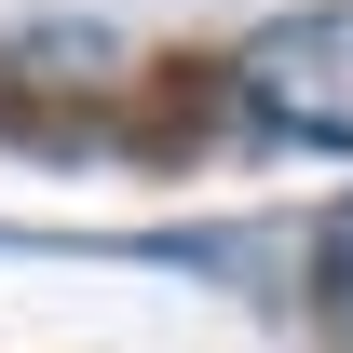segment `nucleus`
<instances>
[{
    "instance_id": "obj_2",
    "label": "nucleus",
    "mask_w": 353,
    "mask_h": 353,
    "mask_svg": "<svg viewBox=\"0 0 353 353\" xmlns=\"http://www.w3.org/2000/svg\"><path fill=\"white\" fill-rule=\"evenodd\" d=\"M326 326L353 340V204H340V231H326Z\"/></svg>"
},
{
    "instance_id": "obj_1",
    "label": "nucleus",
    "mask_w": 353,
    "mask_h": 353,
    "mask_svg": "<svg viewBox=\"0 0 353 353\" xmlns=\"http://www.w3.org/2000/svg\"><path fill=\"white\" fill-rule=\"evenodd\" d=\"M231 95H245L272 136H299V150H353V0L259 28L245 68H231Z\"/></svg>"
}]
</instances>
